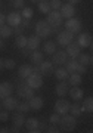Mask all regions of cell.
<instances>
[{
  "label": "cell",
  "mask_w": 93,
  "mask_h": 133,
  "mask_svg": "<svg viewBox=\"0 0 93 133\" xmlns=\"http://www.w3.org/2000/svg\"><path fill=\"white\" fill-rule=\"evenodd\" d=\"M62 129V132H72L77 126V121H75V117L74 115H68V114H64L62 117L59 118V123H58Z\"/></svg>",
  "instance_id": "obj_1"
},
{
  "label": "cell",
  "mask_w": 93,
  "mask_h": 133,
  "mask_svg": "<svg viewBox=\"0 0 93 133\" xmlns=\"http://www.w3.org/2000/svg\"><path fill=\"white\" fill-rule=\"evenodd\" d=\"M50 33H52V27L46 21L40 19V21L36 22V36H38L40 38H47L50 36Z\"/></svg>",
  "instance_id": "obj_2"
},
{
  "label": "cell",
  "mask_w": 93,
  "mask_h": 133,
  "mask_svg": "<svg viewBox=\"0 0 93 133\" xmlns=\"http://www.w3.org/2000/svg\"><path fill=\"white\" fill-rule=\"evenodd\" d=\"M16 92H18L19 98H24V99H31V98L34 96V89L30 87L25 81H21V83H19Z\"/></svg>",
  "instance_id": "obj_3"
},
{
  "label": "cell",
  "mask_w": 93,
  "mask_h": 133,
  "mask_svg": "<svg viewBox=\"0 0 93 133\" xmlns=\"http://www.w3.org/2000/svg\"><path fill=\"white\" fill-rule=\"evenodd\" d=\"M70 107H71L70 101L61 98V99L56 101V104H55V112H56V114H59V115L68 114V112H70Z\"/></svg>",
  "instance_id": "obj_4"
},
{
  "label": "cell",
  "mask_w": 93,
  "mask_h": 133,
  "mask_svg": "<svg viewBox=\"0 0 93 133\" xmlns=\"http://www.w3.org/2000/svg\"><path fill=\"white\" fill-rule=\"evenodd\" d=\"M72 40H74V34L71 33V31H68V30L61 31V33H58V36H56V42H58V44H61V46L70 44Z\"/></svg>",
  "instance_id": "obj_5"
},
{
  "label": "cell",
  "mask_w": 93,
  "mask_h": 133,
  "mask_svg": "<svg viewBox=\"0 0 93 133\" xmlns=\"http://www.w3.org/2000/svg\"><path fill=\"white\" fill-rule=\"evenodd\" d=\"M62 16H61V14L58 12V10H50L49 14H47V18H46V22L50 27H59L61 24H62Z\"/></svg>",
  "instance_id": "obj_6"
},
{
  "label": "cell",
  "mask_w": 93,
  "mask_h": 133,
  "mask_svg": "<svg viewBox=\"0 0 93 133\" xmlns=\"http://www.w3.org/2000/svg\"><path fill=\"white\" fill-rule=\"evenodd\" d=\"M65 28L68 30V31H71L72 34L80 33V31H81V21H80V19H75V18L67 19V22H65Z\"/></svg>",
  "instance_id": "obj_7"
},
{
  "label": "cell",
  "mask_w": 93,
  "mask_h": 133,
  "mask_svg": "<svg viewBox=\"0 0 93 133\" xmlns=\"http://www.w3.org/2000/svg\"><path fill=\"white\" fill-rule=\"evenodd\" d=\"M67 55H68V56L70 58H72V59H75V58L78 56L80 53H81V48H80V44L77 42H74V40H72V42L70 43V44H67Z\"/></svg>",
  "instance_id": "obj_8"
},
{
  "label": "cell",
  "mask_w": 93,
  "mask_h": 133,
  "mask_svg": "<svg viewBox=\"0 0 93 133\" xmlns=\"http://www.w3.org/2000/svg\"><path fill=\"white\" fill-rule=\"evenodd\" d=\"M67 59H68V55H67L65 50H55L53 52V55H52V62L53 64H56V65H64L67 62Z\"/></svg>",
  "instance_id": "obj_9"
},
{
  "label": "cell",
  "mask_w": 93,
  "mask_h": 133,
  "mask_svg": "<svg viewBox=\"0 0 93 133\" xmlns=\"http://www.w3.org/2000/svg\"><path fill=\"white\" fill-rule=\"evenodd\" d=\"M59 14L62 18H67V19H70V18H74V15H75V8L74 5H70V3H67V5H62L59 8Z\"/></svg>",
  "instance_id": "obj_10"
},
{
  "label": "cell",
  "mask_w": 93,
  "mask_h": 133,
  "mask_svg": "<svg viewBox=\"0 0 93 133\" xmlns=\"http://www.w3.org/2000/svg\"><path fill=\"white\" fill-rule=\"evenodd\" d=\"M27 84L33 89H40L43 86V77L42 76H34V74H30L27 77Z\"/></svg>",
  "instance_id": "obj_11"
},
{
  "label": "cell",
  "mask_w": 93,
  "mask_h": 133,
  "mask_svg": "<svg viewBox=\"0 0 93 133\" xmlns=\"http://www.w3.org/2000/svg\"><path fill=\"white\" fill-rule=\"evenodd\" d=\"M14 93V86L10 84L9 81H3V83H0V98L2 99H5L8 96H10Z\"/></svg>",
  "instance_id": "obj_12"
},
{
  "label": "cell",
  "mask_w": 93,
  "mask_h": 133,
  "mask_svg": "<svg viewBox=\"0 0 93 133\" xmlns=\"http://www.w3.org/2000/svg\"><path fill=\"white\" fill-rule=\"evenodd\" d=\"M25 127H27V130L30 133H38L40 132V123H38V120L37 118H28V120H25Z\"/></svg>",
  "instance_id": "obj_13"
},
{
  "label": "cell",
  "mask_w": 93,
  "mask_h": 133,
  "mask_svg": "<svg viewBox=\"0 0 93 133\" xmlns=\"http://www.w3.org/2000/svg\"><path fill=\"white\" fill-rule=\"evenodd\" d=\"M38 68H40L42 76H50V74H53V62H50V61H42Z\"/></svg>",
  "instance_id": "obj_14"
},
{
  "label": "cell",
  "mask_w": 93,
  "mask_h": 133,
  "mask_svg": "<svg viewBox=\"0 0 93 133\" xmlns=\"http://www.w3.org/2000/svg\"><path fill=\"white\" fill-rule=\"evenodd\" d=\"M77 43L80 44V48H90L92 46V36L89 33H81L78 36Z\"/></svg>",
  "instance_id": "obj_15"
},
{
  "label": "cell",
  "mask_w": 93,
  "mask_h": 133,
  "mask_svg": "<svg viewBox=\"0 0 93 133\" xmlns=\"http://www.w3.org/2000/svg\"><path fill=\"white\" fill-rule=\"evenodd\" d=\"M6 21H8V24H9L10 27H16V25H19L22 22V16H21L18 12H12V14H9L6 16Z\"/></svg>",
  "instance_id": "obj_16"
},
{
  "label": "cell",
  "mask_w": 93,
  "mask_h": 133,
  "mask_svg": "<svg viewBox=\"0 0 93 133\" xmlns=\"http://www.w3.org/2000/svg\"><path fill=\"white\" fill-rule=\"evenodd\" d=\"M28 104H30V108L34 109V111H40L43 108V104H44V101L43 98L40 96H33L31 99H28Z\"/></svg>",
  "instance_id": "obj_17"
},
{
  "label": "cell",
  "mask_w": 93,
  "mask_h": 133,
  "mask_svg": "<svg viewBox=\"0 0 93 133\" xmlns=\"http://www.w3.org/2000/svg\"><path fill=\"white\" fill-rule=\"evenodd\" d=\"M68 95H70L74 101H81L84 93H83V89H81V87H78V86H72L71 89H68Z\"/></svg>",
  "instance_id": "obj_18"
},
{
  "label": "cell",
  "mask_w": 93,
  "mask_h": 133,
  "mask_svg": "<svg viewBox=\"0 0 93 133\" xmlns=\"http://www.w3.org/2000/svg\"><path fill=\"white\" fill-rule=\"evenodd\" d=\"M16 105H18V101L14 96H8V98L3 99V107H5L6 111H14V109H16Z\"/></svg>",
  "instance_id": "obj_19"
},
{
  "label": "cell",
  "mask_w": 93,
  "mask_h": 133,
  "mask_svg": "<svg viewBox=\"0 0 93 133\" xmlns=\"http://www.w3.org/2000/svg\"><path fill=\"white\" fill-rule=\"evenodd\" d=\"M68 89H70L68 87V83H65V80H59V83L55 87V92H56V95H59L62 98V96L68 95Z\"/></svg>",
  "instance_id": "obj_20"
},
{
  "label": "cell",
  "mask_w": 93,
  "mask_h": 133,
  "mask_svg": "<svg viewBox=\"0 0 93 133\" xmlns=\"http://www.w3.org/2000/svg\"><path fill=\"white\" fill-rule=\"evenodd\" d=\"M38 46H40V37L38 36H31L27 40V48L30 50H37Z\"/></svg>",
  "instance_id": "obj_21"
},
{
  "label": "cell",
  "mask_w": 93,
  "mask_h": 133,
  "mask_svg": "<svg viewBox=\"0 0 93 133\" xmlns=\"http://www.w3.org/2000/svg\"><path fill=\"white\" fill-rule=\"evenodd\" d=\"M12 121H14V126H16V127H22L24 123H25V115H24V112H15L14 117H12Z\"/></svg>",
  "instance_id": "obj_22"
},
{
  "label": "cell",
  "mask_w": 93,
  "mask_h": 133,
  "mask_svg": "<svg viewBox=\"0 0 93 133\" xmlns=\"http://www.w3.org/2000/svg\"><path fill=\"white\" fill-rule=\"evenodd\" d=\"M64 68H65L67 71H68V74H71V72H75V70H77V65H78V61L77 59H67V62L64 64Z\"/></svg>",
  "instance_id": "obj_23"
},
{
  "label": "cell",
  "mask_w": 93,
  "mask_h": 133,
  "mask_svg": "<svg viewBox=\"0 0 93 133\" xmlns=\"http://www.w3.org/2000/svg\"><path fill=\"white\" fill-rule=\"evenodd\" d=\"M53 74H55V77L58 78V80H67V78H68V76H70V74H68V71H67L62 65H61L58 70H53Z\"/></svg>",
  "instance_id": "obj_24"
},
{
  "label": "cell",
  "mask_w": 93,
  "mask_h": 133,
  "mask_svg": "<svg viewBox=\"0 0 93 133\" xmlns=\"http://www.w3.org/2000/svg\"><path fill=\"white\" fill-rule=\"evenodd\" d=\"M31 74V66L27 65V64H24V65L19 66V70H18V76L22 78V80H25L28 76Z\"/></svg>",
  "instance_id": "obj_25"
},
{
  "label": "cell",
  "mask_w": 93,
  "mask_h": 133,
  "mask_svg": "<svg viewBox=\"0 0 93 133\" xmlns=\"http://www.w3.org/2000/svg\"><path fill=\"white\" fill-rule=\"evenodd\" d=\"M81 109H83V112H92L93 111V98L92 96H87L86 99L83 101V105H81Z\"/></svg>",
  "instance_id": "obj_26"
},
{
  "label": "cell",
  "mask_w": 93,
  "mask_h": 133,
  "mask_svg": "<svg viewBox=\"0 0 93 133\" xmlns=\"http://www.w3.org/2000/svg\"><path fill=\"white\" fill-rule=\"evenodd\" d=\"M68 83L71 86H78L81 83V74H78V72H71L70 76H68Z\"/></svg>",
  "instance_id": "obj_27"
},
{
  "label": "cell",
  "mask_w": 93,
  "mask_h": 133,
  "mask_svg": "<svg viewBox=\"0 0 93 133\" xmlns=\"http://www.w3.org/2000/svg\"><path fill=\"white\" fill-rule=\"evenodd\" d=\"M31 61H33L34 65H40L43 61V52H40V50H33L31 52Z\"/></svg>",
  "instance_id": "obj_28"
},
{
  "label": "cell",
  "mask_w": 93,
  "mask_h": 133,
  "mask_svg": "<svg viewBox=\"0 0 93 133\" xmlns=\"http://www.w3.org/2000/svg\"><path fill=\"white\" fill-rule=\"evenodd\" d=\"M77 58H78V64H81V65H84V66H87V65L92 64V56L87 55V53H80Z\"/></svg>",
  "instance_id": "obj_29"
},
{
  "label": "cell",
  "mask_w": 93,
  "mask_h": 133,
  "mask_svg": "<svg viewBox=\"0 0 93 133\" xmlns=\"http://www.w3.org/2000/svg\"><path fill=\"white\" fill-rule=\"evenodd\" d=\"M70 112H71V115H74L75 118H77V117H80V115L83 114L81 105H80V104H72L70 107Z\"/></svg>",
  "instance_id": "obj_30"
},
{
  "label": "cell",
  "mask_w": 93,
  "mask_h": 133,
  "mask_svg": "<svg viewBox=\"0 0 93 133\" xmlns=\"http://www.w3.org/2000/svg\"><path fill=\"white\" fill-rule=\"evenodd\" d=\"M0 36H2V38H8L12 36V27L10 25H2L0 27Z\"/></svg>",
  "instance_id": "obj_31"
},
{
  "label": "cell",
  "mask_w": 93,
  "mask_h": 133,
  "mask_svg": "<svg viewBox=\"0 0 93 133\" xmlns=\"http://www.w3.org/2000/svg\"><path fill=\"white\" fill-rule=\"evenodd\" d=\"M56 50V44L53 42H46L44 43V53H47V55H53V52Z\"/></svg>",
  "instance_id": "obj_32"
},
{
  "label": "cell",
  "mask_w": 93,
  "mask_h": 133,
  "mask_svg": "<svg viewBox=\"0 0 93 133\" xmlns=\"http://www.w3.org/2000/svg\"><path fill=\"white\" fill-rule=\"evenodd\" d=\"M27 40L28 38L25 37V36H22V34H21V36H18V37H16V40H15V44H16V48H25V46H27Z\"/></svg>",
  "instance_id": "obj_33"
},
{
  "label": "cell",
  "mask_w": 93,
  "mask_h": 133,
  "mask_svg": "<svg viewBox=\"0 0 93 133\" xmlns=\"http://www.w3.org/2000/svg\"><path fill=\"white\" fill-rule=\"evenodd\" d=\"M16 109H18L19 112H28L31 108H30V104L28 102H21V104L16 105Z\"/></svg>",
  "instance_id": "obj_34"
},
{
  "label": "cell",
  "mask_w": 93,
  "mask_h": 133,
  "mask_svg": "<svg viewBox=\"0 0 93 133\" xmlns=\"http://www.w3.org/2000/svg\"><path fill=\"white\" fill-rule=\"evenodd\" d=\"M38 10L43 12V14H49L52 9H50V6H49L47 2H40V5H38Z\"/></svg>",
  "instance_id": "obj_35"
},
{
  "label": "cell",
  "mask_w": 93,
  "mask_h": 133,
  "mask_svg": "<svg viewBox=\"0 0 93 133\" xmlns=\"http://www.w3.org/2000/svg\"><path fill=\"white\" fill-rule=\"evenodd\" d=\"M33 9L31 8H22V14H21V16H22L24 19H30L31 16H33Z\"/></svg>",
  "instance_id": "obj_36"
},
{
  "label": "cell",
  "mask_w": 93,
  "mask_h": 133,
  "mask_svg": "<svg viewBox=\"0 0 93 133\" xmlns=\"http://www.w3.org/2000/svg\"><path fill=\"white\" fill-rule=\"evenodd\" d=\"M49 6H50L52 10H59V8L62 6V2L61 0H50L49 2Z\"/></svg>",
  "instance_id": "obj_37"
},
{
  "label": "cell",
  "mask_w": 93,
  "mask_h": 133,
  "mask_svg": "<svg viewBox=\"0 0 93 133\" xmlns=\"http://www.w3.org/2000/svg\"><path fill=\"white\" fill-rule=\"evenodd\" d=\"M3 66H5V68H8V70H14V68H15V61L8 58V59H5V61H3Z\"/></svg>",
  "instance_id": "obj_38"
},
{
  "label": "cell",
  "mask_w": 93,
  "mask_h": 133,
  "mask_svg": "<svg viewBox=\"0 0 93 133\" xmlns=\"http://www.w3.org/2000/svg\"><path fill=\"white\" fill-rule=\"evenodd\" d=\"M59 118H61V115L55 112V114H52L50 117H49V121H50L52 124H58L59 123Z\"/></svg>",
  "instance_id": "obj_39"
},
{
  "label": "cell",
  "mask_w": 93,
  "mask_h": 133,
  "mask_svg": "<svg viewBox=\"0 0 93 133\" xmlns=\"http://www.w3.org/2000/svg\"><path fill=\"white\" fill-rule=\"evenodd\" d=\"M12 3H14V8L15 9H22L24 8V0H12Z\"/></svg>",
  "instance_id": "obj_40"
},
{
  "label": "cell",
  "mask_w": 93,
  "mask_h": 133,
  "mask_svg": "<svg viewBox=\"0 0 93 133\" xmlns=\"http://www.w3.org/2000/svg\"><path fill=\"white\" fill-rule=\"evenodd\" d=\"M24 30H25V28H24L22 25L19 24V25H16V27H14V30H12V33H15V34H18V36H21V34L24 33Z\"/></svg>",
  "instance_id": "obj_41"
},
{
  "label": "cell",
  "mask_w": 93,
  "mask_h": 133,
  "mask_svg": "<svg viewBox=\"0 0 93 133\" xmlns=\"http://www.w3.org/2000/svg\"><path fill=\"white\" fill-rule=\"evenodd\" d=\"M46 132H49V133H59L61 130L56 127V124H52V126H49V127L46 129Z\"/></svg>",
  "instance_id": "obj_42"
},
{
  "label": "cell",
  "mask_w": 93,
  "mask_h": 133,
  "mask_svg": "<svg viewBox=\"0 0 93 133\" xmlns=\"http://www.w3.org/2000/svg\"><path fill=\"white\" fill-rule=\"evenodd\" d=\"M8 120H9L8 111H0V121H8Z\"/></svg>",
  "instance_id": "obj_43"
},
{
  "label": "cell",
  "mask_w": 93,
  "mask_h": 133,
  "mask_svg": "<svg viewBox=\"0 0 93 133\" xmlns=\"http://www.w3.org/2000/svg\"><path fill=\"white\" fill-rule=\"evenodd\" d=\"M75 72H78V74H81V76H83L84 72H86V66L81 65V64H78V65H77V70H75Z\"/></svg>",
  "instance_id": "obj_44"
},
{
  "label": "cell",
  "mask_w": 93,
  "mask_h": 133,
  "mask_svg": "<svg viewBox=\"0 0 93 133\" xmlns=\"http://www.w3.org/2000/svg\"><path fill=\"white\" fill-rule=\"evenodd\" d=\"M31 52H33V50H30L27 46H25V48H21V53H22V55H25V56H27V55H31Z\"/></svg>",
  "instance_id": "obj_45"
},
{
  "label": "cell",
  "mask_w": 93,
  "mask_h": 133,
  "mask_svg": "<svg viewBox=\"0 0 93 133\" xmlns=\"http://www.w3.org/2000/svg\"><path fill=\"white\" fill-rule=\"evenodd\" d=\"M5 21H6V16H5L3 14H2V12H0V27L5 24Z\"/></svg>",
  "instance_id": "obj_46"
},
{
  "label": "cell",
  "mask_w": 93,
  "mask_h": 133,
  "mask_svg": "<svg viewBox=\"0 0 93 133\" xmlns=\"http://www.w3.org/2000/svg\"><path fill=\"white\" fill-rule=\"evenodd\" d=\"M80 2H81V0H68L70 5H77V3H80Z\"/></svg>",
  "instance_id": "obj_47"
},
{
  "label": "cell",
  "mask_w": 93,
  "mask_h": 133,
  "mask_svg": "<svg viewBox=\"0 0 93 133\" xmlns=\"http://www.w3.org/2000/svg\"><path fill=\"white\" fill-rule=\"evenodd\" d=\"M8 132H10L8 127H3V129H0V133H8Z\"/></svg>",
  "instance_id": "obj_48"
},
{
  "label": "cell",
  "mask_w": 93,
  "mask_h": 133,
  "mask_svg": "<svg viewBox=\"0 0 93 133\" xmlns=\"http://www.w3.org/2000/svg\"><path fill=\"white\" fill-rule=\"evenodd\" d=\"M2 68H3V61L0 59V70H2Z\"/></svg>",
  "instance_id": "obj_49"
},
{
  "label": "cell",
  "mask_w": 93,
  "mask_h": 133,
  "mask_svg": "<svg viewBox=\"0 0 93 133\" xmlns=\"http://www.w3.org/2000/svg\"><path fill=\"white\" fill-rule=\"evenodd\" d=\"M3 48V42H2V38H0V49Z\"/></svg>",
  "instance_id": "obj_50"
},
{
  "label": "cell",
  "mask_w": 93,
  "mask_h": 133,
  "mask_svg": "<svg viewBox=\"0 0 93 133\" xmlns=\"http://www.w3.org/2000/svg\"><path fill=\"white\" fill-rule=\"evenodd\" d=\"M31 2H37V0H31ZM40 2H46V0H40Z\"/></svg>",
  "instance_id": "obj_51"
},
{
  "label": "cell",
  "mask_w": 93,
  "mask_h": 133,
  "mask_svg": "<svg viewBox=\"0 0 93 133\" xmlns=\"http://www.w3.org/2000/svg\"><path fill=\"white\" fill-rule=\"evenodd\" d=\"M0 111H2V104H0Z\"/></svg>",
  "instance_id": "obj_52"
},
{
  "label": "cell",
  "mask_w": 93,
  "mask_h": 133,
  "mask_svg": "<svg viewBox=\"0 0 93 133\" xmlns=\"http://www.w3.org/2000/svg\"><path fill=\"white\" fill-rule=\"evenodd\" d=\"M0 6H2V2H0Z\"/></svg>",
  "instance_id": "obj_53"
}]
</instances>
